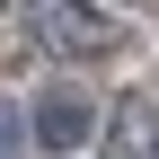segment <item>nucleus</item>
Instances as JSON below:
<instances>
[{
  "label": "nucleus",
  "mask_w": 159,
  "mask_h": 159,
  "mask_svg": "<svg viewBox=\"0 0 159 159\" xmlns=\"http://www.w3.org/2000/svg\"><path fill=\"white\" fill-rule=\"evenodd\" d=\"M27 35L53 62H106V53H124V18L106 0H27Z\"/></svg>",
  "instance_id": "obj_1"
},
{
  "label": "nucleus",
  "mask_w": 159,
  "mask_h": 159,
  "mask_svg": "<svg viewBox=\"0 0 159 159\" xmlns=\"http://www.w3.org/2000/svg\"><path fill=\"white\" fill-rule=\"evenodd\" d=\"M27 124H35V150H62V159H71V150H89V133L106 124V115H97V97H89V89L53 80V89L27 106Z\"/></svg>",
  "instance_id": "obj_2"
},
{
  "label": "nucleus",
  "mask_w": 159,
  "mask_h": 159,
  "mask_svg": "<svg viewBox=\"0 0 159 159\" xmlns=\"http://www.w3.org/2000/svg\"><path fill=\"white\" fill-rule=\"evenodd\" d=\"M106 159H159V97H124L106 115Z\"/></svg>",
  "instance_id": "obj_3"
},
{
  "label": "nucleus",
  "mask_w": 159,
  "mask_h": 159,
  "mask_svg": "<svg viewBox=\"0 0 159 159\" xmlns=\"http://www.w3.org/2000/svg\"><path fill=\"white\" fill-rule=\"evenodd\" d=\"M27 142H35V124H27V115L9 106V97H0V159H18V150H27Z\"/></svg>",
  "instance_id": "obj_4"
},
{
  "label": "nucleus",
  "mask_w": 159,
  "mask_h": 159,
  "mask_svg": "<svg viewBox=\"0 0 159 159\" xmlns=\"http://www.w3.org/2000/svg\"><path fill=\"white\" fill-rule=\"evenodd\" d=\"M0 9H9V0H0Z\"/></svg>",
  "instance_id": "obj_5"
}]
</instances>
